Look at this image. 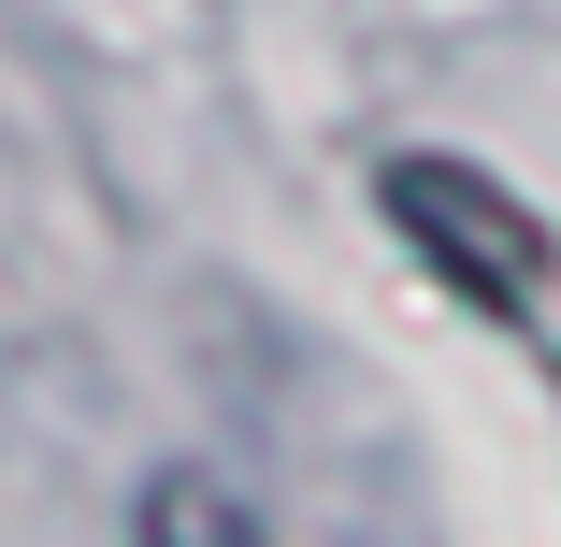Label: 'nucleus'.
Returning a JSON list of instances; mask_svg holds the SVG:
<instances>
[{
  "label": "nucleus",
  "mask_w": 561,
  "mask_h": 547,
  "mask_svg": "<svg viewBox=\"0 0 561 547\" xmlns=\"http://www.w3.org/2000/svg\"><path fill=\"white\" fill-rule=\"evenodd\" d=\"M375 202H389V231L417 246V274H446L476 317H547V288H561V231H547L504 173H476V159H389Z\"/></svg>",
  "instance_id": "obj_1"
},
{
  "label": "nucleus",
  "mask_w": 561,
  "mask_h": 547,
  "mask_svg": "<svg viewBox=\"0 0 561 547\" xmlns=\"http://www.w3.org/2000/svg\"><path fill=\"white\" fill-rule=\"evenodd\" d=\"M145 518H159V533H245V518H231V504H202V490H159V504H145Z\"/></svg>",
  "instance_id": "obj_2"
}]
</instances>
